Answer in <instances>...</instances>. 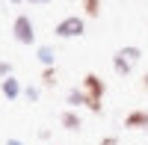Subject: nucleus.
Here are the masks:
<instances>
[{
    "label": "nucleus",
    "mask_w": 148,
    "mask_h": 145,
    "mask_svg": "<svg viewBox=\"0 0 148 145\" xmlns=\"http://www.w3.org/2000/svg\"><path fill=\"white\" fill-rule=\"evenodd\" d=\"M68 107H86L83 89H71V92H68Z\"/></svg>",
    "instance_id": "obj_10"
},
{
    "label": "nucleus",
    "mask_w": 148,
    "mask_h": 145,
    "mask_svg": "<svg viewBox=\"0 0 148 145\" xmlns=\"http://www.w3.org/2000/svg\"><path fill=\"white\" fill-rule=\"evenodd\" d=\"M80 89H83V95H86V107H89L92 113H101L104 110V92H107V83L98 77V74H86L83 80H80Z\"/></svg>",
    "instance_id": "obj_1"
},
{
    "label": "nucleus",
    "mask_w": 148,
    "mask_h": 145,
    "mask_svg": "<svg viewBox=\"0 0 148 145\" xmlns=\"http://www.w3.org/2000/svg\"><path fill=\"white\" fill-rule=\"evenodd\" d=\"M142 89H148V71L142 74Z\"/></svg>",
    "instance_id": "obj_16"
},
{
    "label": "nucleus",
    "mask_w": 148,
    "mask_h": 145,
    "mask_svg": "<svg viewBox=\"0 0 148 145\" xmlns=\"http://www.w3.org/2000/svg\"><path fill=\"white\" fill-rule=\"evenodd\" d=\"M36 59H39L45 68H53L56 53H53V47H51V44H39V51H36Z\"/></svg>",
    "instance_id": "obj_8"
},
{
    "label": "nucleus",
    "mask_w": 148,
    "mask_h": 145,
    "mask_svg": "<svg viewBox=\"0 0 148 145\" xmlns=\"http://www.w3.org/2000/svg\"><path fill=\"white\" fill-rule=\"evenodd\" d=\"M139 56H142V51L139 47H119L116 51V56H113V68H116V74H121V77H127L130 71H133V65L139 62Z\"/></svg>",
    "instance_id": "obj_2"
},
{
    "label": "nucleus",
    "mask_w": 148,
    "mask_h": 145,
    "mask_svg": "<svg viewBox=\"0 0 148 145\" xmlns=\"http://www.w3.org/2000/svg\"><path fill=\"white\" fill-rule=\"evenodd\" d=\"M83 12H86V18H98L101 15V0H83Z\"/></svg>",
    "instance_id": "obj_9"
},
{
    "label": "nucleus",
    "mask_w": 148,
    "mask_h": 145,
    "mask_svg": "<svg viewBox=\"0 0 148 145\" xmlns=\"http://www.w3.org/2000/svg\"><path fill=\"white\" fill-rule=\"evenodd\" d=\"M53 33H56V39H77V36L86 33V21H83L80 15H65V18L53 27Z\"/></svg>",
    "instance_id": "obj_3"
},
{
    "label": "nucleus",
    "mask_w": 148,
    "mask_h": 145,
    "mask_svg": "<svg viewBox=\"0 0 148 145\" xmlns=\"http://www.w3.org/2000/svg\"><path fill=\"white\" fill-rule=\"evenodd\" d=\"M12 36H15L18 44H33V42H36V27H33V21H30L27 15H18L15 24H12Z\"/></svg>",
    "instance_id": "obj_4"
},
{
    "label": "nucleus",
    "mask_w": 148,
    "mask_h": 145,
    "mask_svg": "<svg viewBox=\"0 0 148 145\" xmlns=\"http://www.w3.org/2000/svg\"><path fill=\"white\" fill-rule=\"evenodd\" d=\"M125 127H127V130H136V127L148 130V113H145V110H133V113H127V116H125Z\"/></svg>",
    "instance_id": "obj_5"
},
{
    "label": "nucleus",
    "mask_w": 148,
    "mask_h": 145,
    "mask_svg": "<svg viewBox=\"0 0 148 145\" xmlns=\"http://www.w3.org/2000/svg\"><path fill=\"white\" fill-rule=\"evenodd\" d=\"M30 3H51V0H30Z\"/></svg>",
    "instance_id": "obj_17"
},
{
    "label": "nucleus",
    "mask_w": 148,
    "mask_h": 145,
    "mask_svg": "<svg viewBox=\"0 0 148 145\" xmlns=\"http://www.w3.org/2000/svg\"><path fill=\"white\" fill-rule=\"evenodd\" d=\"M42 86H47V89H51V86H56V65L42 71Z\"/></svg>",
    "instance_id": "obj_11"
},
{
    "label": "nucleus",
    "mask_w": 148,
    "mask_h": 145,
    "mask_svg": "<svg viewBox=\"0 0 148 145\" xmlns=\"http://www.w3.org/2000/svg\"><path fill=\"white\" fill-rule=\"evenodd\" d=\"M98 145H119V136H104Z\"/></svg>",
    "instance_id": "obj_14"
},
{
    "label": "nucleus",
    "mask_w": 148,
    "mask_h": 145,
    "mask_svg": "<svg viewBox=\"0 0 148 145\" xmlns=\"http://www.w3.org/2000/svg\"><path fill=\"white\" fill-rule=\"evenodd\" d=\"M6 77H12V65L9 62H0V83H3Z\"/></svg>",
    "instance_id": "obj_13"
},
{
    "label": "nucleus",
    "mask_w": 148,
    "mask_h": 145,
    "mask_svg": "<svg viewBox=\"0 0 148 145\" xmlns=\"http://www.w3.org/2000/svg\"><path fill=\"white\" fill-rule=\"evenodd\" d=\"M9 3H21V0H9Z\"/></svg>",
    "instance_id": "obj_18"
},
{
    "label": "nucleus",
    "mask_w": 148,
    "mask_h": 145,
    "mask_svg": "<svg viewBox=\"0 0 148 145\" xmlns=\"http://www.w3.org/2000/svg\"><path fill=\"white\" fill-rule=\"evenodd\" d=\"M6 145H24V142H21V139H15V136H9V139H6Z\"/></svg>",
    "instance_id": "obj_15"
},
{
    "label": "nucleus",
    "mask_w": 148,
    "mask_h": 145,
    "mask_svg": "<svg viewBox=\"0 0 148 145\" xmlns=\"http://www.w3.org/2000/svg\"><path fill=\"white\" fill-rule=\"evenodd\" d=\"M0 92L6 95V101H15L18 95H24V89H21V83H18L15 77H6L3 83H0Z\"/></svg>",
    "instance_id": "obj_6"
},
{
    "label": "nucleus",
    "mask_w": 148,
    "mask_h": 145,
    "mask_svg": "<svg viewBox=\"0 0 148 145\" xmlns=\"http://www.w3.org/2000/svg\"><path fill=\"white\" fill-rule=\"evenodd\" d=\"M59 124H62L65 130H80V127H83L80 113H74V110H62V116H59Z\"/></svg>",
    "instance_id": "obj_7"
},
{
    "label": "nucleus",
    "mask_w": 148,
    "mask_h": 145,
    "mask_svg": "<svg viewBox=\"0 0 148 145\" xmlns=\"http://www.w3.org/2000/svg\"><path fill=\"white\" fill-rule=\"evenodd\" d=\"M39 95H42V92L36 89V86H27V89H24V98H27L30 104H33V101H39Z\"/></svg>",
    "instance_id": "obj_12"
}]
</instances>
